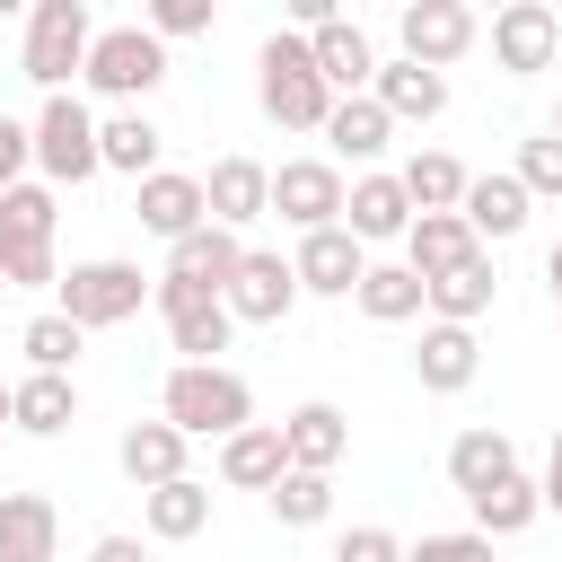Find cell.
<instances>
[{
    "mask_svg": "<svg viewBox=\"0 0 562 562\" xmlns=\"http://www.w3.org/2000/svg\"><path fill=\"white\" fill-rule=\"evenodd\" d=\"M404 562H492V544H483L474 527H457V536H422V544H404Z\"/></svg>",
    "mask_w": 562,
    "mask_h": 562,
    "instance_id": "cell-41",
    "label": "cell"
},
{
    "mask_svg": "<svg viewBox=\"0 0 562 562\" xmlns=\"http://www.w3.org/2000/svg\"><path fill=\"white\" fill-rule=\"evenodd\" d=\"M88 44H97V18L79 0H35V18H26V79L44 97H61L88 70Z\"/></svg>",
    "mask_w": 562,
    "mask_h": 562,
    "instance_id": "cell-5",
    "label": "cell"
},
{
    "mask_svg": "<svg viewBox=\"0 0 562 562\" xmlns=\"http://www.w3.org/2000/svg\"><path fill=\"white\" fill-rule=\"evenodd\" d=\"M272 211H281L299 237L342 228V167H334V158H281V167H272Z\"/></svg>",
    "mask_w": 562,
    "mask_h": 562,
    "instance_id": "cell-9",
    "label": "cell"
},
{
    "mask_svg": "<svg viewBox=\"0 0 562 562\" xmlns=\"http://www.w3.org/2000/svg\"><path fill=\"white\" fill-rule=\"evenodd\" d=\"M263 509H272L281 527H325V518H334V474H299V465H290V474L263 492Z\"/></svg>",
    "mask_w": 562,
    "mask_h": 562,
    "instance_id": "cell-36",
    "label": "cell"
},
{
    "mask_svg": "<svg viewBox=\"0 0 562 562\" xmlns=\"http://www.w3.org/2000/svg\"><path fill=\"white\" fill-rule=\"evenodd\" d=\"M325 562H404V544H395L386 527H351V536H342Z\"/></svg>",
    "mask_w": 562,
    "mask_h": 562,
    "instance_id": "cell-43",
    "label": "cell"
},
{
    "mask_svg": "<svg viewBox=\"0 0 562 562\" xmlns=\"http://www.w3.org/2000/svg\"><path fill=\"white\" fill-rule=\"evenodd\" d=\"M307 61H316V79H325L334 97H369V79H378V44L360 35V18L316 26V35H307Z\"/></svg>",
    "mask_w": 562,
    "mask_h": 562,
    "instance_id": "cell-15",
    "label": "cell"
},
{
    "mask_svg": "<svg viewBox=\"0 0 562 562\" xmlns=\"http://www.w3.org/2000/svg\"><path fill=\"white\" fill-rule=\"evenodd\" d=\"M0 281L9 290H53L61 263H53V246H0Z\"/></svg>",
    "mask_w": 562,
    "mask_h": 562,
    "instance_id": "cell-39",
    "label": "cell"
},
{
    "mask_svg": "<svg viewBox=\"0 0 562 562\" xmlns=\"http://www.w3.org/2000/svg\"><path fill=\"white\" fill-rule=\"evenodd\" d=\"M395 35H404V61H422V70H439V79H448V61H465V53H474L483 18H474L465 0H404Z\"/></svg>",
    "mask_w": 562,
    "mask_h": 562,
    "instance_id": "cell-7",
    "label": "cell"
},
{
    "mask_svg": "<svg viewBox=\"0 0 562 562\" xmlns=\"http://www.w3.org/2000/svg\"><path fill=\"white\" fill-rule=\"evenodd\" d=\"M237 255H246V237H228V228H193V237H176L167 246V281H184V290H228V272H237Z\"/></svg>",
    "mask_w": 562,
    "mask_h": 562,
    "instance_id": "cell-26",
    "label": "cell"
},
{
    "mask_svg": "<svg viewBox=\"0 0 562 562\" xmlns=\"http://www.w3.org/2000/svg\"><path fill=\"white\" fill-rule=\"evenodd\" d=\"M395 184H404L413 220H422V211H457V202H465V167H457L448 149H413V158L395 167Z\"/></svg>",
    "mask_w": 562,
    "mask_h": 562,
    "instance_id": "cell-31",
    "label": "cell"
},
{
    "mask_svg": "<svg viewBox=\"0 0 562 562\" xmlns=\"http://www.w3.org/2000/svg\"><path fill=\"white\" fill-rule=\"evenodd\" d=\"M158 149H167V132L140 114V105H123V114H105L97 123V167H114V176H158Z\"/></svg>",
    "mask_w": 562,
    "mask_h": 562,
    "instance_id": "cell-25",
    "label": "cell"
},
{
    "mask_svg": "<svg viewBox=\"0 0 562 562\" xmlns=\"http://www.w3.org/2000/svg\"><path fill=\"white\" fill-rule=\"evenodd\" d=\"M158 422H176L184 439H237L255 422V386L228 360H176L167 395H158Z\"/></svg>",
    "mask_w": 562,
    "mask_h": 562,
    "instance_id": "cell-1",
    "label": "cell"
},
{
    "mask_svg": "<svg viewBox=\"0 0 562 562\" xmlns=\"http://www.w3.org/2000/svg\"><path fill=\"white\" fill-rule=\"evenodd\" d=\"M325 140H334V158H378V149L395 140V123H386V105H378V97H334Z\"/></svg>",
    "mask_w": 562,
    "mask_h": 562,
    "instance_id": "cell-35",
    "label": "cell"
},
{
    "mask_svg": "<svg viewBox=\"0 0 562 562\" xmlns=\"http://www.w3.org/2000/svg\"><path fill=\"white\" fill-rule=\"evenodd\" d=\"M255 105H263L281 132H325L334 88L316 79L307 35H290V26H272V35H263V53H255Z\"/></svg>",
    "mask_w": 562,
    "mask_h": 562,
    "instance_id": "cell-2",
    "label": "cell"
},
{
    "mask_svg": "<svg viewBox=\"0 0 562 562\" xmlns=\"http://www.w3.org/2000/svg\"><path fill=\"white\" fill-rule=\"evenodd\" d=\"M26 132H35V167H44V184H53V193L97 176V114H88L70 88H61V97H44V114H35Z\"/></svg>",
    "mask_w": 562,
    "mask_h": 562,
    "instance_id": "cell-6",
    "label": "cell"
},
{
    "mask_svg": "<svg viewBox=\"0 0 562 562\" xmlns=\"http://www.w3.org/2000/svg\"><path fill=\"white\" fill-rule=\"evenodd\" d=\"M474 369H483L474 325H422V342H413V378H422L430 395H465Z\"/></svg>",
    "mask_w": 562,
    "mask_h": 562,
    "instance_id": "cell-17",
    "label": "cell"
},
{
    "mask_svg": "<svg viewBox=\"0 0 562 562\" xmlns=\"http://www.w3.org/2000/svg\"><path fill=\"white\" fill-rule=\"evenodd\" d=\"M26 167H35V132H26L18 114H0V193L26 184Z\"/></svg>",
    "mask_w": 562,
    "mask_h": 562,
    "instance_id": "cell-42",
    "label": "cell"
},
{
    "mask_svg": "<svg viewBox=\"0 0 562 562\" xmlns=\"http://www.w3.org/2000/svg\"><path fill=\"white\" fill-rule=\"evenodd\" d=\"M290 272H299V299H351L360 272H369V246L351 228H316V237H299Z\"/></svg>",
    "mask_w": 562,
    "mask_h": 562,
    "instance_id": "cell-13",
    "label": "cell"
},
{
    "mask_svg": "<svg viewBox=\"0 0 562 562\" xmlns=\"http://www.w3.org/2000/svg\"><path fill=\"white\" fill-rule=\"evenodd\" d=\"M492 290H501L492 255H465L457 272H439V281L422 290V307H430V325H474V316L492 307Z\"/></svg>",
    "mask_w": 562,
    "mask_h": 562,
    "instance_id": "cell-28",
    "label": "cell"
},
{
    "mask_svg": "<svg viewBox=\"0 0 562 562\" xmlns=\"http://www.w3.org/2000/svg\"><path fill=\"white\" fill-rule=\"evenodd\" d=\"M61 553V509L44 492H0V562H53Z\"/></svg>",
    "mask_w": 562,
    "mask_h": 562,
    "instance_id": "cell-19",
    "label": "cell"
},
{
    "mask_svg": "<svg viewBox=\"0 0 562 562\" xmlns=\"http://www.w3.org/2000/svg\"><path fill=\"white\" fill-rule=\"evenodd\" d=\"M536 492H544V509H562V430H553V448H544V483H536Z\"/></svg>",
    "mask_w": 562,
    "mask_h": 562,
    "instance_id": "cell-45",
    "label": "cell"
},
{
    "mask_svg": "<svg viewBox=\"0 0 562 562\" xmlns=\"http://www.w3.org/2000/svg\"><path fill=\"white\" fill-rule=\"evenodd\" d=\"M202 211H211V228H255L263 211H272V167L263 158H211V176H202Z\"/></svg>",
    "mask_w": 562,
    "mask_h": 562,
    "instance_id": "cell-12",
    "label": "cell"
},
{
    "mask_svg": "<svg viewBox=\"0 0 562 562\" xmlns=\"http://www.w3.org/2000/svg\"><path fill=\"white\" fill-rule=\"evenodd\" d=\"M342 448H351V413L342 404H299V413H281V457L299 465V474H334L342 465Z\"/></svg>",
    "mask_w": 562,
    "mask_h": 562,
    "instance_id": "cell-14",
    "label": "cell"
},
{
    "mask_svg": "<svg viewBox=\"0 0 562 562\" xmlns=\"http://www.w3.org/2000/svg\"><path fill=\"white\" fill-rule=\"evenodd\" d=\"M0 430H9V386H0Z\"/></svg>",
    "mask_w": 562,
    "mask_h": 562,
    "instance_id": "cell-47",
    "label": "cell"
},
{
    "mask_svg": "<svg viewBox=\"0 0 562 562\" xmlns=\"http://www.w3.org/2000/svg\"><path fill=\"white\" fill-rule=\"evenodd\" d=\"M53 220H61V193L44 176H26V184L0 193V246H53Z\"/></svg>",
    "mask_w": 562,
    "mask_h": 562,
    "instance_id": "cell-34",
    "label": "cell"
},
{
    "mask_svg": "<svg viewBox=\"0 0 562 562\" xmlns=\"http://www.w3.org/2000/svg\"><path fill=\"white\" fill-rule=\"evenodd\" d=\"M536 518H544V492H536L527 474H509V483L474 492V536H483V544H501V536H527Z\"/></svg>",
    "mask_w": 562,
    "mask_h": 562,
    "instance_id": "cell-33",
    "label": "cell"
},
{
    "mask_svg": "<svg viewBox=\"0 0 562 562\" xmlns=\"http://www.w3.org/2000/svg\"><path fill=\"white\" fill-rule=\"evenodd\" d=\"M184 448H193V439H184L176 422H132L114 457H123V474H132L140 492H158V483H176V474H184Z\"/></svg>",
    "mask_w": 562,
    "mask_h": 562,
    "instance_id": "cell-29",
    "label": "cell"
},
{
    "mask_svg": "<svg viewBox=\"0 0 562 562\" xmlns=\"http://www.w3.org/2000/svg\"><path fill=\"white\" fill-rule=\"evenodd\" d=\"M369 97L386 105V123H439L448 114V79L439 70H422V61H378V79H369Z\"/></svg>",
    "mask_w": 562,
    "mask_h": 562,
    "instance_id": "cell-18",
    "label": "cell"
},
{
    "mask_svg": "<svg viewBox=\"0 0 562 562\" xmlns=\"http://www.w3.org/2000/svg\"><path fill=\"white\" fill-rule=\"evenodd\" d=\"M149 307L167 316V342L184 351V360H220L228 351V334H237V316L220 307V290H184V281H149Z\"/></svg>",
    "mask_w": 562,
    "mask_h": 562,
    "instance_id": "cell-8",
    "label": "cell"
},
{
    "mask_svg": "<svg viewBox=\"0 0 562 562\" xmlns=\"http://www.w3.org/2000/svg\"><path fill=\"white\" fill-rule=\"evenodd\" d=\"M553 140H562V97H553Z\"/></svg>",
    "mask_w": 562,
    "mask_h": 562,
    "instance_id": "cell-48",
    "label": "cell"
},
{
    "mask_svg": "<svg viewBox=\"0 0 562 562\" xmlns=\"http://www.w3.org/2000/svg\"><path fill=\"white\" fill-rule=\"evenodd\" d=\"M132 220L149 228V237H193L211 211H202V176H176V167H158V176H140V193H132Z\"/></svg>",
    "mask_w": 562,
    "mask_h": 562,
    "instance_id": "cell-16",
    "label": "cell"
},
{
    "mask_svg": "<svg viewBox=\"0 0 562 562\" xmlns=\"http://www.w3.org/2000/svg\"><path fill=\"white\" fill-rule=\"evenodd\" d=\"M149 35H211V0H149Z\"/></svg>",
    "mask_w": 562,
    "mask_h": 562,
    "instance_id": "cell-40",
    "label": "cell"
},
{
    "mask_svg": "<svg viewBox=\"0 0 562 562\" xmlns=\"http://www.w3.org/2000/svg\"><path fill=\"white\" fill-rule=\"evenodd\" d=\"M79 342H88V334H79V325H70L61 307H44V316H35L26 334H18V351H26V369H44V378H70V360H79Z\"/></svg>",
    "mask_w": 562,
    "mask_h": 562,
    "instance_id": "cell-37",
    "label": "cell"
},
{
    "mask_svg": "<svg viewBox=\"0 0 562 562\" xmlns=\"http://www.w3.org/2000/svg\"><path fill=\"white\" fill-rule=\"evenodd\" d=\"M290 474V457H281V422H246L237 439H220V483L228 492H272Z\"/></svg>",
    "mask_w": 562,
    "mask_h": 562,
    "instance_id": "cell-23",
    "label": "cell"
},
{
    "mask_svg": "<svg viewBox=\"0 0 562 562\" xmlns=\"http://www.w3.org/2000/svg\"><path fill=\"white\" fill-rule=\"evenodd\" d=\"M88 562H149V544H140V536H97Z\"/></svg>",
    "mask_w": 562,
    "mask_h": 562,
    "instance_id": "cell-44",
    "label": "cell"
},
{
    "mask_svg": "<svg viewBox=\"0 0 562 562\" xmlns=\"http://www.w3.org/2000/svg\"><path fill=\"white\" fill-rule=\"evenodd\" d=\"M9 422H18L26 439H61V430L79 422V386H70V378H44V369H26V378L9 386Z\"/></svg>",
    "mask_w": 562,
    "mask_h": 562,
    "instance_id": "cell-27",
    "label": "cell"
},
{
    "mask_svg": "<svg viewBox=\"0 0 562 562\" xmlns=\"http://www.w3.org/2000/svg\"><path fill=\"white\" fill-rule=\"evenodd\" d=\"M509 474H518V439H509V430L483 422V430H457V439H448V483H457L465 501L492 492V483H509Z\"/></svg>",
    "mask_w": 562,
    "mask_h": 562,
    "instance_id": "cell-24",
    "label": "cell"
},
{
    "mask_svg": "<svg viewBox=\"0 0 562 562\" xmlns=\"http://www.w3.org/2000/svg\"><path fill=\"white\" fill-rule=\"evenodd\" d=\"M457 220L474 228V246H483V237H518V228H527V184H518L509 167H492V176H465V202H457Z\"/></svg>",
    "mask_w": 562,
    "mask_h": 562,
    "instance_id": "cell-21",
    "label": "cell"
},
{
    "mask_svg": "<svg viewBox=\"0 0 562 562\" xmlns=\"http://www.w3.org/2000/svg\"><path fill=\"white\" fill-rule=\"evenodd\" d=\"M0 299H9V281H0Z\"/></svg>",
    "mask_w": 562,
    "mask_h": 562,
    "instance_id": "cell-49",
    "label": "cell"
},
{
    "mask_svg": "<svg viewBox=\"0 0 562 562\" xmlns=\"http://www.w3.org/2000/svg\"><path fill=\"white\" fill-rule=\"evenodd\" d=\"M518 184H527V202H562V140L544 132V140H518V167H509Z\"/></svg>",
    "mask_w": 562,
    "mask_h": 562,
    "instance_id": "cell-38",
    "label": "cell"
},
{
    "mask_svg": "<svg viewBox=\"0 0 562 562\" xmlns=\"http://www.w3.org/2000/svg\"><path fill=\"white\" fill-rule=\"evenodd\" d=\"M140 527H149L158 544H184V536H202V527H211V483L176 474V483L140 492Z\"/></svg>",
    "mask_w": 562,
    "mask_h": 562,
    "instance_id": "cell-30",
    "label": "cell"
},
{
    "mask_svg": "<svg viewBox=\"0 0 562 562\" xmlns=\"http://www.w3.org/2000/svg\"><path fill=\"white\" fill-rule=\"evenodd\" d=\"M544 281H553V307H562V237L544 246Z\"/></svg>",
    "mask_w": 562,
    "mask_h": 562,
    "instance_id": "cell-46",
    "label": "cell"
},
{
    "mask_svg": "<svg viewBox=\"0 0 562 562\" xmlns=\"http://www.w3.org/2000/svg\"><path fill=\"white\" fill-rule=\"evenodd\" d=\"M114 114L123 105H140L158 79H167V44L149 35V26H97V44H88V70H79Z\"/></svg>",
    "mask_w": 562,
    "mask_h": 562,
    "instance_id": "cell-4",
    "label": "cell"
},
{
    "mask_svg": "<svg viewBox=\"0 0 562 562\" xmlns=\"http://www.w3.org/2000/svg\"><path fill=\"white\" fill-rule=\"evenodd\" d=\"M140 299H149V272L140 263H123V255H97V263H70L61 281H53V307L79 325V334H105V325H132L140 316Z\"/></svg>",
    "mask_w": 562,
    "mask_h": 562,
    "instance_id": "cell-3",
    "label": "cell"
},
{
    "mask_svg": "<svg viewBox=\"0 0 562 562\" xmlns=\"http://www.w3.org/2000/svg\"><path fill=\"white\" fill-rule=\"evenodd\" d=\"M342 228H351L360 246H386V237H404V228H413V202H404V184H395V176H360V184H342Z\"/></svg>",
    "mask_w": 562,
    "mask_h": 562,
    "instance_id": "cell-20",
    "label": "cell"
},
{
    "mask_svg": "<svg viewBox=\"0 0 562 562\" xmlns=\"http://www.w3.org/2000/svg\"><path fill=\"white\" fill-rule=\"evenodd\" d=\"M465 255H483V246H474V228H465L457 211H422V220L404 228V272H422V290H430L439 272H457Z\"/></svg>",
    "mask_w": 562,
    "mask_h": 562,
    "instance_id": "cell-22",
    "label": "cell"
},
{
    "mask_svg": "<svg viewBox=\"0 0 562 562\" xmlns=\"http://www.w3.org/2000/svg\"><path fill=\"white\" fill-rule=\"evenodd\" d=\"M351 307H360L369 325H413V316H422V272H404V263H369L360 290H351Z\"/></svg>",
    "mask_w": 562,
    "mask_h": 562,
    "instance_id": "cell-32",
    "label": "cell"
},
{
    "mask_svg": "<svg viewBox=\"0 0 562 562\" xmlns=\"http://www.w3.org/2000/svg\"><path fill=\"white\" fill-rule=\"evenodd\" d=\"M553 53H562V18L544 9V0H509V9H492V61L501 70H553Z\"/></svg>",
    "mask_w": 562,
    "mask_h": 562,
    "instance_id": "cell-11",
    "label": "cell"
},
{
    "mask_svg": "<svg viewBox=\"0 0 562 562\" xmlns=\"http://www.w3.org/2000/svg\"><path fill=\"white\" fill-rule=\"evenodd\" d=\"M220 307H228L237 325H281V316L299 307V272H290V255L246 246V255H237V272H228V290H220Z\"/></svg>",
    "mask_w": 562,
    "mask_h": 562,
    "instance_id": "cell-10",
    "label": "cell"
}]
</instances>
